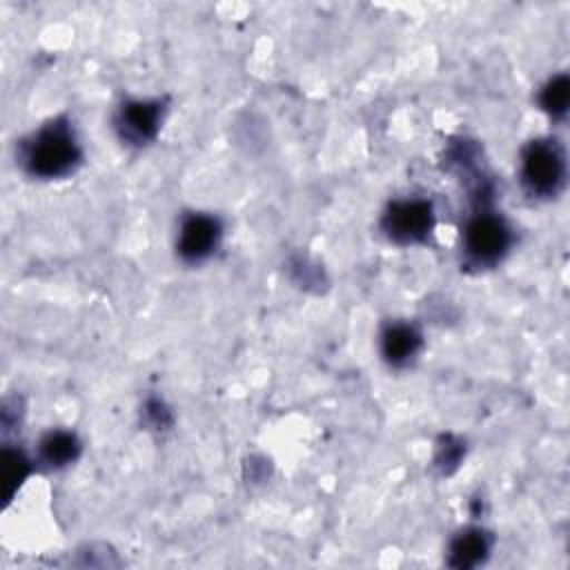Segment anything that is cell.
<instances>
[{
    "instance_id": "obj_1",
    "label": "cell",
    "mask_w": 570,
    "mask_h": 570,
    "mask_svg": "<svg viewBox=\"0 0 570 570\" xmlns=\"http://www.w3.org/2000/svg\"><path fill=\"white\" fill-rule=\"evenodd\" d=\"M18 160L31 178L56 180L71 176L82 163V147L67 118H53L20 142Z\"/></svg>"
},
{
    "instance_id": "obj_2",
    "label": "cell",
    "mask_w": 570,
    "mask_h": 570,
    "mask_svg": "<svg viewBox=\"0 0 570 570\" xmlns=\"http://www.w3.org/2000/svg\"><path fill=\"white\" fill-rule=\"evenodd\" d=\"M568 178L566 151L557 138H534L521 149L519 180L528 196L550 200L557 198Z\"/></svg>"
},
{
    "instance_id": "obj_3",
    "label": "cell",
    "mask_w": 570,
    "mask_h": 570,
    "mask_svg": "<svg viewBox=\"0 0 570 570\" xmlns=\"http://www.w3.org/2000/svg\"><path fill=\"white\" fill-rule=\"evenodd\" d=\"M514 243V232L510 223L481 207L472 214L463 227V256L472 267H494L499 265Z\"/></svg>"
},
{
    "instance_id": "obj_4",
    "label": "cell",
    "mask_w": 570,
    "mask_h": 570,
    "mask_svg": "<svg viewBox=\"0 0 570 570\" xmlns=\"http://www.w3.org/2000/svg\"><path fill=\"white\" fill-rule=\"evenodd\" d=\"M436 225L434 205L428 198L410 196L392 200L383 216H381V229L387 236V240L396 245H421L428 243Z\"/></svg>"
},
{
    "instance_id": "obj_5",
    "label": "cell",
    "mask_w": 570,
    "mask_h": 570,
    "mask_svg": "<svg viewBox=\"0 0 570 570\" xmlns=\"http://www.w3.org/2000/svg\"><path fill=\"white\" fill-rule=\"evenodd\" d=\"M167 111L165 98H131L125 100L114 118V127L122 142L145 147L156 140Z\"/></svg>"
},
{
    "instance_id": "obj_6",
    "label": "cell",
    "mask_w": 570,
    "mask_h": 570,
    "mask_svg": "<svg viewBox=\"0 0 570 570\" xmlns=\"http://www.w3.org/2000/svg\"><path fill=\"white\" fill-rule=\"evenodd\" d=\"M223 240V223L214 214L191 212L185 214L178 227L176 254L183 263L198 265L207 261Z\"/></svg>"
},
{
    "instance_id": "obj_7",
    "label": "cell",
    "mask_w": 570,
    "mask_h": 570,
    "mask_svg": "<svg viewBox=\"0 0 570 570\" xmlns=\"http://www.w3.org/2000/svg\"><path fill=\"white\" fill-rule=\"evenodd\" d=\"M379 350L390 367H407L423 350V334L414 323L390 321L381 330Z\"/></svg>"
},
{
    "instance_id": "obj_8",
    "label": "cell",
    "mask_w": 570,
    "mask_h": 570,
    "mask_svg": "<svg viewBox=\"0 0 570 570\" xmlns=\"http://www.w3.org/2000/svg\"><path fill=\"white\" fill-rule=\"evenodd\" d=\"M492 534L479 525L463 528L461 532L454 534L448 548V566L452 568H476L485 563V559L492 552Z\"/></svg>"
},
{
    "instance_id": "obj_9",
    "label": "cell",
    "mask_w": 570,
    "mask_h": 570,
    "mask_svg": "<svg viewBox=\"0 0 570 570\" xmlns=\"http://www.w3.org/2000/svg\"><path fill=\"white\" fill-rule=\"evenodd\" d=\"M82 452V443L71 430H49L38 443V459L51 470L71 465Z\"/></svg>"
},
{
    "instance_id": "obj_10",
    "label": "cell",
    "mask_w": 570,
    "mask_h": 570,
    "mask_svg": "<svg viewBox=\"0 0 570 570\" xmlns=\"http://www.w3.org/2000/svg\"><path fill=\"white\" fill-rule=\"evenodd\" d=\"M570 105V78L568 73L552 76L539 91V107L554 120L566 118Z\"/></svg>"
},
{
    "instance_id": "obj_11",
    "label": "cell",
    "mask_w": 570,
    "mask_h": 570,
    "mask_svg": "<svg viewBox=\"0 0 570 570\" xmlns=\"http://www.w3.org/2000/svg\"><path fill=\"white\" fill-rule=\"evenodd\" d=\"M31 461L27 454L18 448H4L2 450V485H4V499L9 501L16 490L22 485V481L29 476Z\"/></svg>"
},
{
    "instance_id": "obj_12",
    "label": "cell",
    "mask_w": 570,
    "mask_h": 570,
    "mask_svg": "<svg viewBox=\"0 0 570 570\" xmlns=\"http://www.w3.org/2000/svg\"><path fill=\"white\" fill-rule=\"evenodd\" d=\"M463 452H465V448H463V443H461L459 439L443 436V439H441V443H439V448H436L434 463H436V465L448 474V472H452V470L459 465V461H461Z\"/></svg>"
}]
</instances>
